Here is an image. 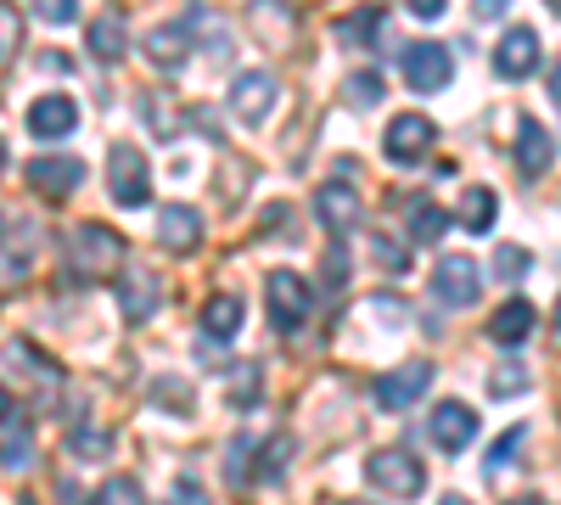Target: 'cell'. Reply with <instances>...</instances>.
<instances>
[{
	"label": "cell",
	"instance_id": "obj_48",
	"mask_svg": "<svg viewBox=\"0 0 561 505\" xmlns=\"http://www.w3.org/2000/svg\"><path fill=\"white\" fill-rule=\"evenodd\" d=\"M556 326H561V303H556Z\"/></svg>",
	"mask_w": 561,
	"mask_h": 505
},
{
	"label": "cell",
	"instance_id": "obj_4",
	"mask_svg": "<svg viewBox=\"0 0 561 505\" xmlns=\"http://www.w3.org/2000/svg\"><path fill=\"white\" fill-rule=\"evenodd\" d=\"M399 68H404V84L410 90L433 96V90H444L455 79V51H449V45H438V39H415V45H404Z\"/></svg>",
	"mask_w": 561,
	"mask_h": 505
},
{
	"label": "cell",
	"instance_id": "obj_46",
	"mask_svg": "<svg viewBox=\"0 0 561 505\" xmlns=\"http://www.w3.org/2000/svg\"><path fill=\"white\" fill-rule=\"evenodd\" d=\"M0 169H7V141H0Z\"/></svg>",
	"mask_w": 561,
	"mask_h": 505
},
{
	"label": "cell",
	"instance_id": "obj_32",
	"mask_svg": "<svg viewBox=\"0 0 561 505\" xmlns=\"http://www.w3.org/2000/svg\"><path fill=\"white\" fill-rule=\"evenodd\" d=\"M523 438H528V427H505V438H500V444L489 449V461H483V472L494 478V472H500V467L511 461V455H517V449H523Z\"/></svg>",
	"mask_w": 561,
	"mask_h": 505
},
{
	"label": "cell",
	"instance_id": "obj_39",
	"mask_svg": "<svg viewBox=\"0 0 561 505\" xmlns=\"http://www.w3.org/2000/svg\"><path fill=\"white\" fill-rule=\"evenodd\" d=\"M472 12H478V18L489 23V18H505V12H511V0H478V7H472Z\"/></svg>",
	"mask_w": 561,
	"mask_h": 505
},
{
	"label": "cell",
	"instance_id": "obj_12",
	"mask_svg": "<svg viewBox=\"0 0 561 505\" xmlns=\"http://www.w3.org/2000/svg\"><path fill=\"white\" fill-rule=\"evenodd\" d=\"M433 135H438V129H433V118H427V113H404V118H393V124H388L382 152H388L393 163H404V169H410L421 152L433 147Z\"/></svg>",
	"mask_w": 561,
	"mask_h": 505
},
{
	"label": "cell",
	"instance_id": "obj_34",
	"mask_svg": "<svg viewBox=\"0 0 561 505\" xmlns=\"http://www.w3.org/2000/svg\"><path fill=\"white\" fill-rule=\"evenodd\" d=\"M377 28H382V12H359V18L343 23V39L348 45H370V39H377Z\"/></svg>",
	"mask_w": 561,
	"mask_h": 505
},
{
	"label": "cell",
	"instance_id": "obj_17",
	"mask_svg": "<svg viewBox=\"0 0 561 505\" xmlns=\"http://www.w3.org/2000/svg\"><path fill=\"white\" fill-rule=\"evenodd\" d=\"M73 124H79V107L68 96H39L28 107V129L39 135V141H62V135H73Z\"/></svg>",
	"mask_w": 561,
	"mask_h": 505
},
{
	"label": "cell",
	"instance_id": "obj_49",
	"mask_svg": "<svg viewBox=\"0 0 561 505\" xmlns=\"http://www.w3.org/2000/svg\"><path fill=\"white\" fill-rule=\"evenodd\" d=\"M0 231H7V219H0Z\"/></svg>",
	"mask_w": 561,
	"mask_h": 505
},
{
	"label": "cell",
	"instance_id": "obj_37",
	"mask_svg": "<svg viewBox=\"0 0 561 505\" xmlns=\"http://www.w3.org/2000/svg\"><path fill=\"white\" fill-rule=\"evenodd\" d=\"M34 12H39L45 23H73V12H79V0H34Z\"/></svg>",
	"mask_w": 561,
	"mask_h": 505
},
{
	"label": "cell",
	"instance_id": "obj_16",
	"mask_svg": "<svg viewBox=\"0 0 561 505\" xmlns=\"http://www.w3.org/2000/svg\"><path fill=\"white\" fill-rule=\"evenodd\" d=\"M158 242H163L169 253H192V248L203 242V214L185 208V203L163 208V214H158Z\"/></svg>",
	"mask_w": 561,
	"mask_h": 505
},
{
	"label": "cell",
	"instance_id": "obj_1",
	"mask_svg": "<svg viewBox=\"0 0 561 505\" xmlns=\"http://www.w3.org/2000/svg\"><path fill=\"white\" fill-rule=\"evenodd\" d=\"M73 269L84 275V282H113V275H124L129 264H124V237L113 231V225H79L73 231Z\"/></svg>",
	"mask_w": 561,
	"mask_h": 505
},
{
	"label": "cell",
	"instance_id": "obj_5",
	"mask_svg": "<svg viewBox=\"0 0 561 505\" xmlns=\"http://www.w3.org/2000/svg\"><path fill=\"white\" fill-rule=\"evenodd\" d=\"M264 298H270V320H275L280 332H298V326H304V314L314 309V298H309V282H304L298 269H270Z\"/></svg>",
	"mask_w": 561,
	"mask_h": 505
},
{
	"label": "cell",
	"instance_id": "obj_8",
	"mask_svg": "<svg viewBox=\"0 0 561 505\" xmlns=\"http://www.w3.org/2000/svg\"><path fill=\"white\" fill-rule=\"evenodd\" d=\"M427 388H433V359H404L399 371L377 377V404L382 410H410Z\"/></svg>",
	"mask_w": 561,
	"mask_h": 505
},
{
	"label": "cell",
	"instance_id": "obj_24",
	"mask_svg": "<svg viewBox=\"0 0 561 505\" xmlns=\"http://www.w3.org/2000/svg\"><path fill=\"white\" fill-rule=\"evenodd\" d=\"M84 39H90V51H96L102 62H118L124 51H129V39H124V23L118 18H96L84 28Z\"/></svg>",
	"mask_w": 561,
	"mask_h": 505
},
{
	"label": "cell",
	"instance_id": "obj_23",
	"mask_svg": "<svg viewBox=\"0 0 561 505\" xmlns=\"http://www.w3.org/2000/svg\"><path fill=\"white\" fill-rule=\"evenodd\" d=\"M494 214H500V197H494V186H472V192L460 197V225H466L472 237H483V231H489V225H494Z\"/></svg>",
	"mask_w": 561,
	"mask_h": 505
},
{
	"label": "cell",
	"instance_id": "obj_41",
	"mask_svg": "<svg viewBox=\"0 0 561 505\" xmlns=\"http://www.w3.org/2000/svg\"><path fill=\"white\" fill-rule=\"evenodd\" d=\"M410 12H415V18H438L444 0H410Z\"/></svg>",
	"mask_w": 561,
	"mask_h": 505
},
{
	"label": "cell",
	"instance_id": "obj_47",
	"mask_svg": "<svg viewBox=\"0 0 561 505\" xmlns=\"http://www.w3.org/2000/svg\"><path fill=\"white\" fill-rule=\"evenodd\" d=\"M550 12H561V0H550Z\"/></svg>",
	"mask_w": 561,
	"mask_h": 505
},
{
	"label": "cell",
	"instance_id": "obj_15",
	"mask_svg": "<svg viewBox=\"0 0 561 505\" xmlns=\"http://www.w3.org/2000/svg\"><path fill=\"white\" fill-rule=\"evenodd\" d=\"M140 51L152 57V68L180 73V68H185V57H192V28H185V23H158V28H147Z\"/></svg>",
	"mask_w": 561,
	"mask_h": 505
},
{
	"label": "cell",
	"instance_id": "obj_35",
	"mask_svg": "<svg viewBox=\"0 0 561 505\" xmlns=\"http://www.w3.org/2000/svg\"><path fill=\"white\" fill-rule=\"evenodd\" d=\"M169 505H208V489H203L197 478H174V489H169Z\"/></svg>",
	"mask_w": 561,
	"mask_h": 505
},
{
	"label": "cell",
	"instance_id": "obj_36",
	"mask_svg": "<svg viewBox=\"0 0 561 505\" xmlns=\"http://www.w3.org/2000/svg\"><path fill=\"white\" fill-rule=\"evenodd\" d=\"M248 455H253V438H237V444H230V461H225L230 483H248Z\"/></svg>",
	"mask_w": 561,
	"mask_h": 505
},
{
	"label": "cell",
	"instance_id": "obj_20",
	"mask_svg": "<svg viewBox=\"0 0 561 505\" xmlns=\"http://www.w3.org/2000/svg\"><path fill=\"white\" fill-rule=\"evenodd\" d=\"M237 332H242V298H230V292L208 298V309H203V337H208V343H230Z\"/></svg>",
	"mask_w": 561,
	"mask_h": 505
},
{
	"label": "cell",
	"instance_id": "obj_9",
	"mask_svg": "<svg viewBox=\"0 0 561 505\" xmlns=\"http://www.w3.org/2000/svg\"><path fill=\"white\" fill-rule=\"evenodd\" d=\"M427 433H433V444H438L444 455L472 449V438H478V410H472V404H460V399H444V404L433 410Z\"/></svg>",
	"mask_w": 561,
	"mask_h": 505
},
{
	"label": "cell",
	"instance_id": "obj_3",
	"mask_svg": "<svg viewBox=\"0 0 561 505\" xmlns=\"http://www.w3.org/2000/svg\"><path fill=\"white\" fill-rule=\"evenodd\" d=\"M365 478L377 483L382 494H393V500H415L421 489H427V472H421V461L404 449V444H388V449H377L365 461Z\"/></svg>",
	"mask_w": 561,
	"mask_h": 505
},
{
	"label": "cell",
	"instance_id": "obj_6",
	"mask_svg": "<svg viewBox=\"0 0 561 505\" xmlns=\"http://www.w3.org/2000/svg\"><path fill=\"white\" fill-rule=\"evenodd\" d=\"M275 102H280V79L270 68H248V73H237V84H230V113H237L242 124H270Z\"/></svg>",
	"mask_w": 561,
	"mask_h": 505
},
{
	"label": "cell",
	"instance_id": "obj_7",
	"mask_svg": "<svg viewBox=\"0 0 561 505\" xmlns=\"http://www.w3.org/2000/svg\"><path fill=\"white\" fill-rule=\"evenodd\" d=\"M478 292H483L478 264L466 259V253H444V259H438V269H433V298H438V303H449V309H472V303H478Z\"/></svg>",
	"mask_w": 561,
	"mask_h": 505
},
{
	"label": "cell",
	"instance_id": "obj_42",
	"mask_svg": "<svg viewBox=\"0 0 561 505\" xmlns=\"http://www.w3.org/2000/svg\"><path fill=\"white\" fill-rule=\"evenodd\" d=\"M550 96H556V107H561V62L550 68Z\"/></svg>",
	"mask_w": 561,
	"mask_h": 505
},
{
	"label": "cell",
	"instance_id": "obj_14",
	"mask_svg": "<svg viewBox=\"0 0 561 505\" xmlns=\"http://www.w3.org/2000/svg\"><path fill=\"white\" fill-rule=\"evenodd\" d=\"M534 326H539V309H534L528 298H505V303L494 309V320H489V343H500L505 354H517V348L534 337Z\"/></svg>",
	"mask_w": 561,
	"mask_h": 505
},
{
	"label": "cell",
	"instance_id": "obj_33",
	"mask_svg": "<svg viewBox=\"0 0 561 505\" xmlns=\"http://www.w3.org/2000/svg\"><path fill=\"white\" fill-rule=\"evenodd\" d=\"M18 39H23V23H18V12H12V7H0V68H7V62L18 57Z\"/></svg>",
	"mask_w": 561,
	"mask_h": 505
},
{
	"label": "cell",
	"instance_id": "obj_38",
	"mask_svg": "<svg viewBox=\"0 0 561 505\" xmlns=\"http://www.w3.org/2000/svg\"><path fill=\"white\" fill-rule=\"evenodd\" d=\"M377 264H382V269H410V253H399L388 237H377Z\"/></svg>",
	"mask_w": 561,
	"mask_h": 505
},
{
	"label": "cell",
	"instance_id": "obj_11",
	"mask_svg": "<svg viewBox=\"0 0 561 505\" xmlns=\"http://www.w3.org/2000/svg\"><path fill=\"white\" fill-rule=\"evenodd\" d=\"M314 219H320L332 237L359 231V192L348 186V180H332V186H320V192H314Z\"/></svg>",
	"mask_w": 561,
	"mask_h": 505
},
{
	"label": "cell",
	"instance_id": "obj_18",
	"mask_svg": "<svg viewBox=\"0 0 561 505\" xmlns=\"http://www.w3.org/2000/svg\"><path fill=\"white\" fill-rule=\"evenodd\" d=\"M556 158V141H550V129L539 118H517V169L523 174H545Z\"/></svg>",
	"mask_w": 561,
	"mask_h": 505
},
{
	"label": "cell",
	"instance_id": "obj_45",
	"mask_svg": "<svg viewBox=\"0 0 561 505\" xmlns=\"http://www.w3.org/2000/svg\"><path fill=\"white\" fill-rule=\"evenodd\" d=\"M438 505H472V500H466V494H444Z\"/></svg>",
	"mask_w": 561,
	"mask_h": 505
},
{
	"label": "cell",
	"instance_id": "obj_10",
	"mask_svg": "<svg viewBox=\"0 0 561 505\" xmlns=\"http://www.w3.org/2000/svg\"><path fill=\"white\" fill-rule=\"evenodd\" d=\"M539 62H545V51H539L534 28H505L500 34V45H494V73L500 79H528V73H539Z\"/></svg>",
	"mask_w": 561,
	"mask_h": 505
},
{
	"label": "cell",
	"instance_id": "obj_25",
	"mask_svg": "<svg viewBox=\"0 0 561 505\" xmlns=\"http://www.w3.org/2000/svg\"><path fill=\"white\" fill-rule=\"evenodd\" d=\"M68 449L79 455V461H107V455H113V433H102V427H73V433H68Z\"/></svg>",
	"mask_w": 561,
	"mask_h": 505
},
{
	"label": "cell",
	"instance_id": "obj_43",
	"mask_svg": "<svg viewBox=\"0 0 561 505\" xmlns=\"http://www.w3.org/2000/svg\"><path fill=\"white\" fill-rule=\"evenodd\" d=\"M0 422H12V393L0 388Z\"/></svg>",
	"mask_w": 561,
	"mask_h": 505
},
{
	"label": "cell",
	"instance_id": "obj_44",
	"mask_svg": "<svg viewBox=\"0 0 561 505\" xmlns=\"http://www.w3.org/2000/svg\"><path fill=\"white\" fill-rule=\"evenodd\" d=\"M505 505H545L539 494H517V500H505Z\"/></svg>",
	"mask_w": 561,
	"mask_h": 505
},
{
	"label": "cell",
	"instance_id": "obj_31",
	"mask_svg": "<svg viewBox=\"0 0 561 505\" xmlns=\"http://www.w3.org/2000/svg\"><path fill=\"white\" fill-rule=\"evenodd\" d=\"M523 388H528V371H523V365H517V359H505V365H500V371L489 377V393H494V399H517Z\"/></svg>",
	"mask_w": 561,
	"mask_h": 505
},
{
	"label": "cell",
	"instance_id": "obj_27",
	"mask_svg": "<svg viewBox=\"0 0 561 505\" xmlns=\"http://www.w3.org/2000/svg\"><path fill=\"white\" fill-rule=\"evenodd\" d=\"M287 461H293V438H275V444H264L259 449V483H280V472H287Z\"/></svg>",
	"mask_w": 561,
	"mask_h": 505
},
{
	"label": "cell",
	"instance_id": "obj_30",
	"mask_svg": "<svg viewBox=\"0 0 561 505\" xmlns=\"http://www.w3.org/2000/svg\"><path fill=\"white\" fill-rule=\"evenodd\" d=\"M528 253L517 248V242H505V248H494V275H500V282H523V275H528Z\"/></svg>",
	"mask_w": 561,
	"mask_h": 505
},
{
	"label": "cell",
	"instance_id": "obj_13",
	"mask_svg": "<svg viewBox=\"0 0 561 505\" xmlns=\"http://www.w3.org/2000/svg\"><path fill=\"white\" fill-rule=\"evenodd\" d=\"M158 298H163V287H158V275L147 264L118 275V309H124V320H135V326H147V320L158 314Z\"/></svg>",
	"mask_w": 561,
	"mask_h": 505
},
{
	"label": "cell",
	"instance_id": "obj_19",
	"mask_svg": "<svg viewBox=\"0 0 561 505\" xmlns=\"http://www.w3.org/2000/svg\"><path fill=\"white\" fill-rule=\"evenodd\" d=\"M28 180H34V192H45V197H68L84 180V163L79 158H39V163H28Z\"/></svg>",
	"mask_w": 561,
	"mask_h": 505
},
{
	"label": "cell",
	"instance_id": "obj_28",
	"mask_svg": "<svg viewBox=\"0 0 561 505\" xmlns=\"http://www.w3.org/2000/svg\"><path fill=\"white\" fill-rule=\"evenodd\" d=\"M152 404L180 410V416H185V410H192V382H185V377H158L152 382Z\"/></svg>",
	"mask_w": 561,
	"mask_h": 505
},
{
	"label": "cell",
	"instance_id": "obj_22",
	"mask_svg": "<svg viewBox=\"0 0 561 505\" xmlns=\"http://www.w3.org/2000/svg\"><path fill=\"white\" fill-rule=\"evenodd\" d=\"M404 225L415 242H438L449 231V208H438L433 197H415V203H404Z\"/></svg>",
	"mask_w": 561,
	"mask_h": 505
},
{
	"label": "cell",
	"instance_id": "obj_40",
	"mask_svg": "<svg viewBox=\"0 0 561 505\" xmlns=\"http://www.w3.org/2000/svg\"><path fill=\"white\" fill-rule=\"evenodd\" d=\"M39 73H68V57H62V51H45V57H39Z\"/></svg>",
	"mask_w": 561,
	"mask_h": 505
},
{
	"label": "cell",
	"instance_id": "obj_2",
	"mask_svg": "<svg viewBox=\"0 0 561 505\" xmlns=\"http://www.w3.org/2000/svg\"><path fill=\"white\" fill-rule=\"evenodd\" d=\"M107 192L118 208H147L152 203V163L140 158L129 141H118L107 152Z\"/></svg>",
	"mask_w": 561,
	"mask_h": 505
},
{
	"label": "cell",
	"instance_id": "obj_29",
	"mask_svg": "<svg viewBox=\"0 0 561 505\" xmlns=\"http://www.w3.org/2000/svg\"><path fill=\"white\" fill-rule=\"evenodd\" d=\"M90 505H147V494H140V483H135V478H107Z\"/></svg>",
	"mask_w": 561,
	"mask_h": 505
},
{
	"label": "cell",
	"instance_id": "obj_26",
	"mask_svg": "<svg viewBox=\"0 0 561 505\" xmlns=\"http://www.w3.org/2000/svg\"><path fill=\"white\" fill-rule=\"evenodd\" d=\"M343 102H348V107H377V102H382V79L370 73V68L348 73V84H343Z\"/></svg>",
	"mask_w": 561,
	"mask_h": 505
},
{
	"label": "cell",
	"instance_id": "obj_21",
	"mask_svg": "<svg viewBox=\"0 0 561 505\" xmlns=\"http://www.w3.org/2000/svg\"><path fill=\"white\" fill-rule=\"evenodd\" d=\"M259 382H264V365H259V359H237V365L225 371V404L253 410V404H259Z\"/></svg>",
	"mask_w": 561,
	"mask_h": 505
},
{
	"label": "cell",
	"instance_id": "obj_50",
	"mask_svg": "<svg viewBox=\"0 0 561 505\" xmlns=\"http://www.w3.org/2000/svg\"><path fill=\"white\" fill-rule=\"evenodd\" d=\"M354 505H359V500H354Z\"/></svg>",
	"mask_w": 561,
	"mask_h": 505
}]
</instances>
